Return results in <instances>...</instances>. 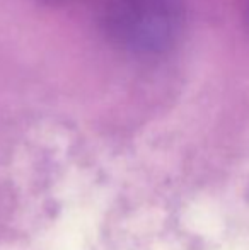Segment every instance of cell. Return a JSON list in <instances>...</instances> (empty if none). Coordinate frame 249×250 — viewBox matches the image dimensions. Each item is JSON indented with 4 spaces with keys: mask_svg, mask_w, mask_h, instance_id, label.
<instances>
[{
    "mask_svg": "<svg viewBox=\"0 0 249 250\" xmlns=\"http://www.w3.org/2000/svg\"><path fill=\"white\" fill-rule=\"evenodd\" d=\"M174 10L173 0H116L111 7V29L130 50L157 53L171 41Z\"/></svg>",
    "mask_w": 249,
    "mask_h": 250,
    "instance_id": "cell-1",
    "label": "cell"
}]
</instances>
